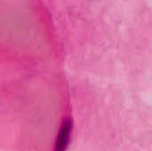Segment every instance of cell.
<instances>
[{"mask_svg": "<svg viewBox=\"0 0 152 151\" xmlns=\"http://www.w3.org/2000/svg\"><path fill=\"white\" fill-rule=\"evenodd\" d=\"M71 131H72V122L70 120L65 121L59 131L55 142L54 151H65L69 144Z\"/></svg>", "mask_w": 152, "mask_h": 151, "instance_id": "cell-1", "label": "cell"}]
</instances>
